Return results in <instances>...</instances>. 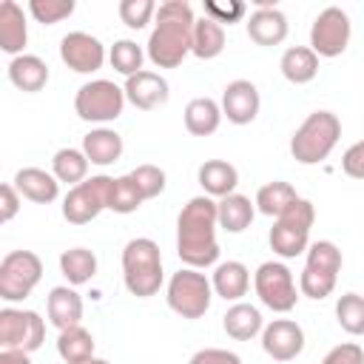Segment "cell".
Listing matches in <instances>:
<instances>
[{
	"mask_svg": "<svg viewBox=\"0 0 364 364\" xmlns=\"http://www.w3.org/2000/svg\"><path fill=\"white\" fill-rule=\"evenodd\" d=\"M247 37L256 46H279L287 37V17L273 6V9H256L247 17Z\"/></svg>",
	"mask_w": 364,
	"mask_h": 364,
	"instance_id": "cell-22",
	"label": "cell"
},
{
	"mask_svg": "<svg viewBox=\"0 0 364 364\" xmlns=\"http://www.w3.org/2000/svg\"><path fill=\"white\" fill-rule=\"evenodd\" d=\"M88 156L82 154V148H60L51 159V173L65 182V185H80L85 182V173H88Z\"/></svg>",
	"mask_w": 364,
	"mask_h": 364,
	"instance_id": "cell-33",
	"label": "cell"
},
{
	"mask_svg": "<svg viewBox=\"0 0 364 364\" xmlns=\"http://www.w3.org/2000/svg\"><path fill=\"white\" fill-rule=\"evenodd\" d=\"M222 327L230 338L236 341H250L253 336H259L264 330V318L259 313V307L247 304V301H236L233 307H228V313L222 316Z\"/></svg>",
	"mask_w": 364,
	"mask_h": 364,
	"instance_id": "cell-26",
	"label": "cell"
},
{
	"mask_svg": "<svg viewBox=\"0 0 364 364\" xmlns=\"http://www.w3.org/2000/svg\"><path fill=\"white\" fill-rule=\"evenodd\" d=\"M216 213H219V228L225 233H242L250 228L256 216V202H250L242 193H230L216 202Z\"/></svg>",
	"mask_w": 364,
	"mask_h": 364,
	"instance_id": "cell-28",
	"label": "cell"
},
{
	"mask_svg": "<svg viewBox=\"0 0 364 364\" xmlns=\"http://www.w3.org/2000/svg\"><path fill=\"white\" fill-rule=\"evenodd\" d=\"M122 282L131 296L148 299L162 287V253L154 239H131L122 247Z\"/></svg>",
	"mask_w": 364,
	"mask_h": 364,
	"instance_id": "cell-3",
	"label": "cell"
},
{
	"mask_svg": "<svg viewBox=\"0 0 364 364\" xmlns=\"http://www.w3.org/2000/svg\"><path fill=\"white\" fill-rule=\"evenodd\" d=\"M46 341V321L37 310H17L3 307L0 310V347L3 350H26L34 353Z\"/></svg>",
	"mask_w": 364,
	"mask_h": 364,
	"instance_id": "cell-12",
	"label": "cell"
},
{
	"mask_svg": "<svg viewBox=\"0 0 364 364\" xmlns=\"http://www.w3.org/2000/svg\"><path fill=\"white\" fill-rule=\"evenodd\" d=\"M28 11L37 23L43 26H54L65 17H71L74 11V0H31L28 3Z\"/></svg>",
	"mask_w": 364,
	"mask_h": 364,
	"instance_id": "cell-38",
	"label": "cell"
},
{
	"mask_svg": "<svg viewBox=\"0 0 364 364\" xmlns=\"http://www.w3.org/2000/svg\"><path fill=\"white\" fill-rule=\"evenodd\" d=\"M210 284H213V293L222 296L225 301H239L250 287V270L242 262H233V259L222 262V264H216Z\"/></svg>",
	"mask_w": 364,
	"mask_h": 364,
	"instance_id": "cell-27",
	"label": "cell"
},
{
	"mask_svg": "<svg viewBox=\"0 0 364 364\" xmlns=\"http://www.w3.org/2000/svg\"><path fill=\"white\" fill-rule=\"evenodd\" d=\"M222 122V105L210 97H193L185 105V128L193 136H210Z\"/></svg>",
	"mask_w": 364,
	"mask_h": 364,
	"instance_id": "cell-29",
	"label": "cell"
},
{
	"mask_svg": "<svg viewBox=\"0 0 364 364\" xmlns=\"http://www.w3.org/2000/svg\"><path fill=\"white\" fill-rule=\"evenodd\" d=\"M205 196L210 199H225L230 193H236V185H239V171L225 162V159H208L199 165V173H196Z\"/></svg>",
	"mask_w": 364,
	"mask_h": 364,
	"instance_id": "cell-21",
	"label": "cell"
},
{
	"mask_svg": "<svg viewBox=\"0 0 364 364\" xmlns=\"http://www.w3.org/2000/svg\"><path fill=\"white\" fill-rule=\"evenodd\" d=\"M341 270V250L330 239H318L307 247V262L299 279V290L307 299H327L336 290V279Z\"/></svg>",
	"mask_w": 364,
	"mask_h": 364,
	"instance_id": "cell-6",
	"label": "cell"
},
{
	"mask_svg": "<svg viewBox=\"0 0 364 364\" xmlns=\"http://www.w3.org/2000/svg\"><path fill=\"white\" fill-rule=\"evenodd\" d=\"M253 287H256L259 301L270 307L273 313H287L299 301L293 273L284 262H262L259 270L253 273Z\"/></svg>",
	"mask_w": 364,
	"mask_h": 364,
	"instance_id": "cell-11",
	"label": "cell"
},
{
	"mask_svg": "<svg viewBox=\"0 0 364 364\" xmlns=\"http://www.w3.org/2000/svg\"><path fill=\"white\" fill-rule=\"evenodd\" d=\"M57 353L65 364H77V361H85L94 355V336L77 324V327H68V330H60L57 336Z\"/></svg>",
	"mask_w": 364,
	"mask_h": 364,
	"instance_id": "cell-34",
	"label": "cell"
},
{
	"mask_svg": "<svg viewBox=\"0 0 364 364\" xmlns=\"http://www.w3.org/2000/svg\"><path fill=\"white\" fill-rule=\"evenodd\" d=\"M188 364H242V358L222 347H205V350H196Z\"/></svg>",
	"mask_w": 364,
	"mask_h": 364,
	"instance_id": "cell-44",
	"label": "cell"
},
{
	"mask_svg": "<svg viewBox=\"0 0 364 364\" xmlns=\"http://www.w3.org/2000/svg\"><path fill=\"white\" fill-rule=\"evenodd\" d=\"M43 279V262L31 250H11L0 262V299L23 301Z\"/></svg>",
	"mask_w": 364,
	"mask_h": 364,
	"instance_id": "cell-8",
	"label": "cell"
},
{
	"mask_svg": "<svg viewBox=\"0 0 364 364\" xmlns=\"http://www.w3.org/2000/svg\"><path fill=\"white\" fill-rule=\"evenodd\" d=\"M142 193L136 188V182L131 179V173L125 176H117L114 185H111V202H108V210L114 213H134L139 205H142Z\"/></svg>",
	"mask_w": 364,
	"mask_h": 364,
	"instance_id": "cell-37",
	"label": "cell"
},
{
	"mask_svg": "<svg viewBox=\"0 0 364 364\" xmlns=\"http://www.w3.org/2000/svg\"><path fill=\"white\" fill-rule=\"evenodd\" d=\"M341 136V119L333 111H313L290 136V154L299 165H318Z\"/></svg>",
	"mask_w": 364,
	"mask_h": 364,
	"instance_id": "cell-4",
	"label": "cell"
},
{
	"mask_svg": "<svg viewBox=\"0 0 364 364\" xmlns=\"http://www.w3.org/2000/svg\"><path fill=\"white\" fill-rule=\"evenodd\" d=\"M82 154L91 165H114L122 156V136L114 128H94L82 136Z\"/></svg>",
	"mask_w": 364,
	"mask_h": 364,
	"instance_id": "cell-25",
	"label": "cell"
},
{
	"mask_svg": "<svg viewBox=\"0 0 364 364\" xmlns=\"http://www.w3.org/2000/svg\"><path fill=\"white\" fill-rule=\"evenodd\" d=\"M20 210V191L14 188V182H6L0 188V222H11Z\"/></svg>",
	"mask_w": 364,
	"mask_h": 364,
	"instance_id": "cell-45",
	"label": "cell"
},
{
	"mask_svg": "<svg viewBox=\"0 0 364 364\" xmlns=\"http://www.w3.org/2000/svg\"><path fill=\"white\" fill-rule=\"evenodd\" d=\"M125 108V91L111 80H91L77 88L74 111L85 122H111Z\"/></svg>",
	"mask_w": 364,
	"mask_h": 364,
	"instance_id": "cell-9",
	"label": "cell"
},
{
	"mask_svg": "<svg viewBox=\"0 0 364 364\" xmlns=\"http://www.w3.org/2000/svg\"><path fill=\"white\" fill-rule=\"evenodd\" d=\"M131 179L136 182L142 199H154L165 191V171L159 165H136L131 171Z\"/></svg>",
	"mask_w": 364,
	"mask_h": 364,
	"instance_id": "cell-40",
	"label": "cell"
},
{
	"mask_svg": "<svg viewBox=\"0 0 364 364\" xmlns=\"http://www.w3.org/2000/svg\"><path fill=\"white\" fill-rule=\"evenodd\" d=\"M316 219V208L310 199H296L284 213L276 216L270 228V250L279 253L282 259H296L310 247V228Z\"/></svg>",
	"mask_w": 364,
	"mask_h": 364,
	"instance_id": "cell-5",
	"label": "cell"
},
{
	"mask_svg": "<svg viewBox=\"0 0 364 364\" xmlns=\"http://www.w3.org/2000/svg\"><path fill=\"white\" fill-rule=\"evenodd\" d=\"M28 43V28H26V14L14 0L0 3V48L11 57H20Z\"/></svg>",
	"mask_w": 364,
	"mask_h": 364,
	"instance_id": "cell-20",
	"label": "cell"
},
{
	"mask_svg": "<svg viewBox=\"0 0 364 364\" xmlns=\"http://www.w3.org/2000/svg\"><path fill=\"white\" fill-rule=\"evenodd\" d=\"M245 14V3L239 0H205V17L216 20V23H236L239 17Z\"/></svg>",
	"mask_w": 364,
	"mask_h": 364,
	"instance_id": "cell-41",
	"label": "cell"
},
{
	"mask_svg": "<svg viewBox=\"0 0 364 364\" xmlns=\"http://www.w3.org/2000/svg\"><path fill=\"white\" fill-rule=\"evenodd\" d=\"M336 321L350 336H364V296L344 293L336 301Z\"/></svg>",
	"mask_w": 364,
	"mask_h": 364,
	"instance_id": "cell-35",
	"label": "cell"
},
{
	"mask_svg": "<svg viewBox=\"0 0 364 364\" xmlns=\"http://www.w3.org/2000/svg\"><path fill=\"white\" fill-rule=\"evenodd\" d=\"M296 199H299L296 188L290 182H284V179H273V182H267V185H262L256 191V208H259V213L273 216V219L279 213H284Z\"/></svg>",
	"mask_w": 364,
	"mask_h": 364,
	"instance_id": "cell-32",
	"label": "cell"
},
{
	"mask_svg": "<svg viewBox=\"0 0 364 364\" xmlns=\"http://www.w3.org/2000/svg\"><path fill=\"white\" fill-rule=\"evenodd\" d=\"M122 91H125V100L139 111H154V108L165 105L168 94H171L168 91V80L159 77L156 71H145V68L139 74H134V77H125Z\"/></svg>",
	"mask_w": 364,
	"mask_h": 364,
	"instance_id": "cell-17",
	"label": "cell"
},
{
	"mask_svg": "<svg viewBox=\"0 0 364 364\" xmlns=\"http://www.w3.org/2000/svg\"><path fill=\"white\" fill-rule=\"evenodd\" d=\"M77 364H111V361H105V358H85V361H77Z\"/></svg>",
	"mask_w": 364,
	"mask_h": 364,
	"instance_id": "cell-47",
	"label": "cell"
},
{
	"mask_svg": "<svg viewBox=\"0 0 364 364\" xmlns=\"http://www.w3.org/2000/svg\"><path fill=\"white\" fill-rule=\"evenodd\" d=\"M46 313L57 330L77 327L82 318V296L68 284H57V287H51V293L46 299Z\"/></svg>",
	"mask_w": 364,
	"mask_h": 364,
	"instance_id": "cell-18",
	"label": "cell"
},
{
	"mask_svg": "<svg viewBox=\"0 0 364 364\" xmlns=\"http://www.w3.org/2000/svg\"><path fill=\"white\" fill-rule=\"evenodd\" d=\"M119 20L128 28H145L151 23V17H156V3L154 0H122L119 3Z\"/></svg>",
	"mask_w": 364,
	"mask_h": 364,
	"instance_id": "cell-39",
	"label": "cell"
},
{
	"mask_svg": "<svg viewBox=\"0 0 364 364\" xmlns=\"http://www.w3.org/2000/svg\"><path fill=\"white\" fill-rule=\"evenodd\" d=\"M279 68L287 82L304 85V82L316 80V74H318V54L310 46H290V48H284Z\"/></svg>",
	"mask_w": 364,
	"mask_h": 364,
	"instance_id": "cell-24",
	"label": "cell"
},
{
	"mask_svg": "<svg viewBox=\"0 0 364 364\" xmlns=\"http://www.w3.org/2000/svg\"><path fill=\"white\" fill-rule=\"evenodd\" d=\"M193 9L185 0L156 6V26L148 37V60L159 68H176L193 48Z\"/></svg>",
	"mask_w": 364,
	"mask_h": 364,
	"instance_id": "cell-2",
	"label": "cell"
},
{
	"mask_svg": "<svg viewBox=\"0 0 364 364\" xmlns=\"http://www.w3.org/2000/svg\"><path fill=\"white\" fill-rule=\"evenodd\" d=\"M341 171L353 179H364V139L353 142L341 156Z\"/></svg>",
	"mask_w": 364,
	"mask_h": 364,
	"instance_id": "cell-43",
	"label": "cell"
},
{
	"mask_svg": "<svg viewBox=\"0 0 364 364\" xmlns=\"http://www.w3.org/2000/svg\"><path fill=\"white\" fill-rule=\"evenodd\" d=\"M350 46V17L338 6H327L310 26V48L318 57H338Z\"/></svg>",
	"mask_w": 364,
	"mask_h": 364,
	"instance_id": "cell-13",
	"label": "cell"
},
{
	"mask_svg": "<svg viewBox=\"0 0 364 364\" xmlns=\"http://www.w3.org/2000/svg\"><path fill=\"white\" fill-rule=\"evenodd\" d=\"M60 60L77 74H94L105 63V46L88 31H68L60 40Z\"/></svg>",
	"mask_w": 364,
	"mask_h": 364,
	"instance_id": "cell-14",
	"label": "cell"
},
{
	"mask_svg": "<svg viewBox=\"0 0 364 364\" xmlns=\"http://www.w3.org/2000/svg\"><path fill=\"white\" fill-rule=\"evenodd\" d=\"M14 188L20 191V196L37 205H48L60 196V179L43 168H20L14 173Z\"/></svg>",
	"mask_w": 364,
	"mask_h": 364,
	"instance_id": "cell-19",
	"label": "cell"
},
{
	"mask_svg": "<svg viewBox=\"0 0 364 364\" xmlns=\"http://www.w3.org/2000/svg\"><path fill=\"white\" fill-rule=\"evenodd\" d=\"M168 307L182 318H202L213 299V284L196 267H182L171 276L165 290Z\"/></svg>",
	"mask_w": 364,
	"mask_h": 364,
	"instance_id": "cell-7",
	"label": "cell"
},
{
	"mask_svg": "<svg viewBox=\"0 0 364 364\" xmlns=\"http://www.w3.org/2000/svg\"><path fill=\"white\" fill-rule=\"evenodd\" d=\"M111 185H114V176H105V173H97V176L74 185L63 199L65 222L88 225L91 219H97L111 202Z\"/></svg>",
	"mask_w": 364,
	"mask_h": 364,
	"instance_id": "cell-10",
	"label": "cell"
},
{
	"mask_svg": "<svg viewBox=\"0 0 364 364\" xmlns=\"http://www.w3.org/2000/svg\"><path fill=\"white\" fill-rule=\"evenodd\" d=\"M219 105H222V117H228V122L247 125L256 119V114L262 108V97L250 80H233L225 85Z\"/></svg>",
	"mask_w": 364,
	"mask_h": 364,
	"instance_id": "cell-16",
	"label": "cell"
},
{
	"mask_svg": "<svg viewBox=\"0 0 364 364\" xmlns=\"http://www.w3.org/2000/svg\"><path fill=\"white\" fill-rule=\"evenodd\" d=\"M262 350L273 361H293L304 350V330L293 318H273L262 330Z\"/></svg>",
	"mask_w": 364,
	"mask_h": 364,
	"instance_id": "cell-15",
	"label": "cell"
},
{
	"mask_svg": "<svg viewBox=\"0 0 364 364\" xmlns=\"http://www.w3.org/2000/svg\"><path fill=\"white\" fill-rule=\"evenodd\" d=\"M108 60H111V65H114L119 74L134 77V74L142 71L145 51H142L134 40H117V43L111 46V51H108Z\"/></svg>",
	"mask_w": 364,
	"mask_h": 364,
	"instance_id": "cell-36",
	"label": "cell"
},
{
	"mask_svg": "<svg viewBox=\"0 0 364 364\" xmlns=\"http://www.w3.org/2000/svg\"><path fill=\"white\" fill-rule=\"evenodd\" d=\"M60 273L68 279L71 287L85 284L97 276V256L88 247H71L60 253Z\"/></svg>",
	"mask_w": 364,
	"mask_h": 364,
	"instance_id": "cell-31",
	"label": "cell"
},
{
	"mask_svg": "<svg viewBox=\"0 0 364 364\" xmlns=\"http://www.w3.org/2000/svg\"><path fill=\"white\" fill-rule=\"evenodd\" d=\"M219 213L210 196H193L176 216V253L188 267H210L219 259Z\"/></svg>",
	"mask_w": 364,
	"mask_h": 364,
	"instance_id": "cell-1",
	"label": "cell"
},
{
	"mask_svg": "<svg viewBox=\"0 0 364 364\" xmlns=\"http://www.w3.org/2000/svg\"><path fill=\"white\" fill-rule=\"evenodd\" d=\"M225 51V28L222 23L210 20V17H199L193 23V48L191 54L199 60H213Z\"/></svg>",
	"mask_w": 364,
	"mask_h": 364,
	"instance_id": "cell-30",
	"label": "cell"
},
{
	"mask_svg": "<svg viewBox=\"0 0 364 364\" xmlns=\"http://www.w3.org/2000/svg\"><path fill=\"white\" fill-rule=\"evenodd\" d=\"M0 364H31V353H26V350H0Z\"/></svg>",
	"mask_w": 364,
	"mask_h": 364,
	"instance_id": "cell-46",
	"label": "cell"
},
{
	"mask_svg": "<svg viewBox=\"0 0 364 364\" xmlns=\"http://www.w3.org/2000/svg\"><path fill=\"white\" fill-rule=\"evenodd\" d=\"M321 364H364V350L355 341H344V344H336L321 358Z\"/></svg>",
	"mask_w": 364,
	"mask_h": 364,
	"instance_id": "cell-42",
	"label": "cell"
},
{
	"mask_svg": "<svg viewBox=\"0 0 364 364\" xmlns=\"http://www.w3.org/2000/svg\"><path fill=\"white\" fill-rule=\"evenodd\" d=\"M9 80H11L14 88H20L26 94L43 91L46 82H48V65L37 54L11 57V63H9Z\"/></svg>",
	"mask_w": 364,
	"mask_h": 364,
	"instance_id": "cell-23",
	"label": "cell"
}]
</instances>
